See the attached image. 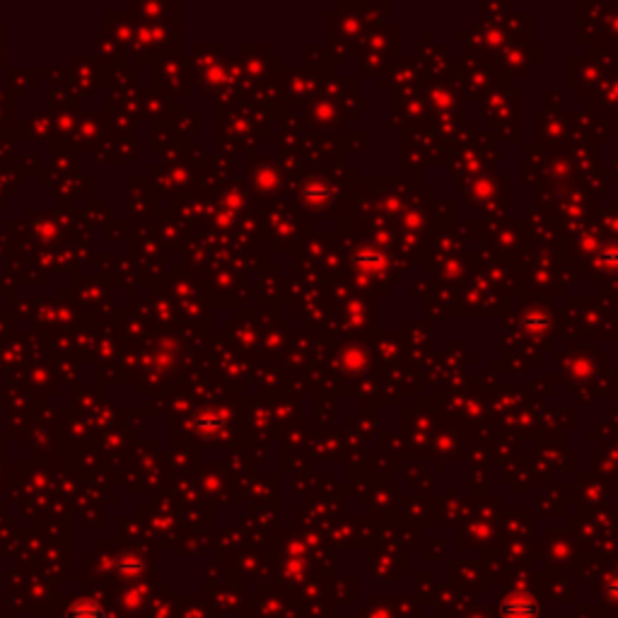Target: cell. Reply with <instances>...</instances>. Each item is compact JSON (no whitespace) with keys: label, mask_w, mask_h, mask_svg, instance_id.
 <instances>
[{"label":"cell","mask_w":618,"mask_h":618,"mask_svg":"<svg viewBox=\"0 0 618 618\" xmlns=\"http://www.w3.org/2000/svg\"><path fill=\"white\" fill-rule=\"evenodd\" d=\"M503 614L507 618H531L536 614V604L531 599H507Z\"/></svg>","instance_id":"obj_1"},{"label":"cell","mask_w":618,"mask_h":618,"mask_svg":"<svg viewBox=\"0 0 618 618\" xmlns=\"http://www.w3.org/2000/svg\"><path fill=\"white\" fill-rule=\"evenodd\" d=\"M65 618H104V609L97 602H87V599H82V602L73 604V607L68 609V614H65Z\"/></svg>","instance_id":"obj_2"}]
</instances>
